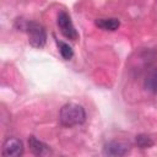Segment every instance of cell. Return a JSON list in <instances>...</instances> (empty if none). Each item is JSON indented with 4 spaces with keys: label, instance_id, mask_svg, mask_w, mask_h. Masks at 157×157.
<instances>
[{
    "label": "cell",
    "instance_id": "7",
    "mask_svg": "<svg viewBox=\"0 0 157 157\" xmlns=\"http://www.w3.org/2000/svg\"><path fill=\"white\" fill-rule=\"evenodd\" d=\"M144 87L151 93H157V67L151 69L144 80Z\"/></svg>",
    "mask_w": 157,
    "mask_h": 157
},
{
    "label": "cell",
    "instance_id": "1",
    "mask_svg": "<svg viewBox=\"0 0 157 157\" xmlns=\"http://www.w3.org/2000/svg\"><path fill=\"white\" fill-rule=\"evenodd\" d=\"M86 120V112L82 105L77 103H66L59 112V121L61 125L71 128L81 125Z\"/></svg>",
    "mask_w": 157,
    "mask_h": 157
},
{
    "label": "cell",
    "instance_id": "8",
    "mask_svg": "<svg viewBox=\"0 0 157 157\" xmlns=\"http://www.w3.org/2000/svg\"><path fill=\"white\" fill-rule=\"evenodd\" d=\"M96 26L103 31H115L120 26V21L118 18H98L96 20Z\"/></svg>",
    "mask_w": 157,
    "mask_h": 157
},
{
    "label": "cell",
    "instance_id": "4",
    "mask_svg": "<svg viewBox=\"0 0 157 157\" xmlns=\"http://www.w3.org/2000/svg\"><path fill=\"white\" fill-rule=\"evenodd\" d=\"M23 153V144L16 137H9L2 144L1 155L5 157H20Z\"/></svg>",
    "mask_w": 157,
    "mask_h": 157
},
{
    "label": "cell",
    "instance_id": "6",
    "mask_svg": "<svg viewBox=\"0 0 157 157\" xmlns=\"http://www.w3.org/2000/svg\"><path fill=\"white\" fill-rule=\"evenodd\" d=\"M28 147L31 152L36 156H48L50 153V148L47 144L43 141L38 140L36 136H29L28 137Z\"/></svg>",
    "mask_w": 157,
    "mask_h": 157
},
{
    "label": "cell",
    "instance_id": "3",
    "mask_svg": "<svg viewBox=\"0 0 157 157\" xmlns=\"http://www.w3.org/2000/svg\"><path fill=\"white\" fill-rule=\"evenodd\" d=\"M56 25L59 27V31L60 33L67 38V39H71V40H76L77 37H78V33L77 31L75 29V26L71 21V17L67 12L65 11H60L59 15H58V18H56Z\"/></svg>",
    "mask_w": 157,
    "mask_h": 157
},
{
    "label": "cell",
    "instance_id": "9",
    "mask_svg": "<svg viewBox=\"0 0 157 157\" xmlns=\"http://www.w3.org/2000/svg\"><path fill=\"white\" fill-rule=\"evenodd\" d=\"M56 42V45L59 48V53L61 55V58L64 60H70L72 56H74V52H72V48L67 44V43H64L61 40H55Z\"/></svg>",
    "mask_w": 157,
    "mask_h": 157
},
{
    "label": "cell",
    "instance_id": "5",
    "mask_svg": "<svg viewBox=\"0 0 157 157\" xmlns=\"http://www.w3.org/2000/svg\"><path fill=\"white\" fill-rule=\"evenodd\" d=\"M129 152V146L120 141H109L103 147V155L110 157L125 156Z\"/></svg>",
    "mask_w": 157,
    "mask_h": 157
},
{
    "label": "cell",
    "instance_id": "10",
    "mask_svg": "<svg viewBox=\"0 0 157 157\" xmlns=\"http://www.w3.org/2000/svg\"><path fill=\"white\" fill-rule=\"evenodd\" d=\"M136 144L140 148H148L153 145V141L150 136H147L145 134H140L136 136Z\"/></svg>",
    "mask_w": 157,
    "mask_h": 157
},
{
    "label": "cell",
    "instance_id": "2",
    "mask_svg": "<svg viewBox=\"0 0 157 157\" xmlns=\"http://www.w3.org/2000/svg\"><path fill=\"white\" fill-rule=\"evenodd\" d=\"M22 31H26L28 34V42L34 48H43L47 42V33L44 27L33 21H25L20 27Z\"/></svg>",
    "mask_w": 157,
    "mask_h": 157
}]
</instances>
